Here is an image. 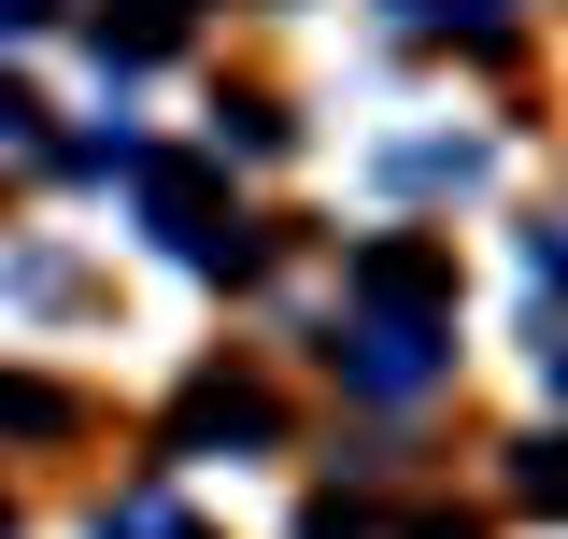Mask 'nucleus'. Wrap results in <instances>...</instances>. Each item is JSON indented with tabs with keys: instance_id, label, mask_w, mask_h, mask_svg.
Masks as SVG:
<instances>
[{
	"instance_id": "8",
	"label": "nucleus",
	"mask_w": 568,
	"mask_h": 539,
	"mask_svg": "<svg viewBox=\"0 0 568 539\" xmlns=\"http://www.w3.org/2000/svg\"><path fill=\"white\" fill-rule=\"evenodd\" d=\"M540 284H568V227H540Z\"/></svg>"
},
{
	"instance_id": "2",
	"label": "nucleus",
	"mask_w": 568,
	"mask_h": 539,
	"mask_svg": "<svg viewBox=\"0 0 568 539\" xmlns=\"http://www.w3.org/2000/svg\"><path fill=\"white\" fill-rule=\"evenodd\" d=\"M142 213L171 227V256H185V270H242V256H256V242H242V213L213 200L185 156H142Z\"/></svg>"
},
{
	"instance_id": "4",
	"label": "nucleus",
	"mask_w": 568,
	"mask_h": 539,
	"mask_svg": "<svg viewBox=\"0 0 568 539\" xmlns=\"http://www.w3.org/2000/svg\"><path fill=\"white\" fill-rule=\"evenodd\" d=\"M171 29H185V14H171V0H129V14H100V58H156V43H171Z\"/></svg>"
},
{
	"instance_id": "6",
	"label": "nucleus",
	"mask_w": 568,
	"mask_h": 539,
	"mask_svg": "<svg viewBox=\"0 0 568 539\" xmlns=\"http://www.w3.org/2000/svg\"><path fill=\"white\" fill-rule=\"evenodd\" d=\"M384 14H398V29H497L511 0H384Z\"/></svg>"
},
{
	"instance_id": "7",
	"label": "nucleus",
	"mask_w": 568,
	"mask_h": 539,
	"mask_svg": "<svg viewBox=\"0 0 568 539\" xmlns=\"http://www.w3.org/2000/svg\"><path fill=\"white\" fill-rule=\"evenodd\" d=\"M526 497H568V455H526Z\"/></svg>"
},
{
	"instance_id": "9",
	"label": "nucleus",
	"mask_w": 568,
	"mask_h": 539,
	"mask_svg": "<svg viewBox=\"0 0 568 539\" xmlns=\"http://www.w3.org/2000/svg\"><path fill=\"white\" fill-rule=\"evenodd\" d=\"M555 384H568V340H555Z\"/></svg>"
},
{
	"instance_id": "1",
	"label": "nucleus",
	"mask_w": 568,
	"mask_h": 539,
	"mask_svg": "<svg viewBox=\"0 0 568 539\" xmlns=\"http://www.w3.org/2000/svg\"><path fill=\"white\" fill-rule=\"evenodd\" d=\"M327 355H342V384H355V398H426L455 340H440V313H426V298H369V313H355Z\"/></svg>"
},
{
	"instance_id": "3",
	"label": "nucleus",
	"mask_w": 568,
	"mask_h": 539,
	"mask_svg": "<svg viewBox=\"0 0 568 539\" xmlns=\"http://www.w3.org/2000/svg\"><path fill=\"white\" fill-rule=\"evenodd\" d=\"M355 284H369V298H440V256H426V242H369Z\"/></svg>"
},
{
	"instance_id": "5",
	"label": "nucleus",
	"mask_w": 568,
	"mask_h": 539,
	"mask_svg": "<svg viewBox=\"0 0 568 539\" xmlns=\"http://www.w3.org/2000/svg\"><path fill=\"white\" fill-rule=\"evenodd\" d=\"M185 426H200V440H213V426H242V440H256V426H271V398H256V384H200V398H185Z\"/></svg>"
}]
</instances>
